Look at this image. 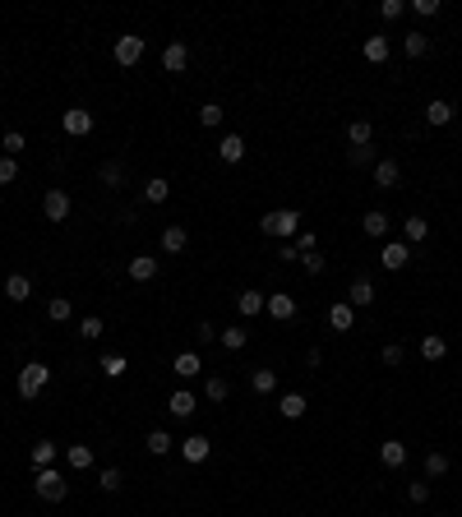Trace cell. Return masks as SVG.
<instances>
[{
    "label": "cell",
    "mask_w": 462,
    "mask_h": 517,
    "mask_svg": "<svg viewBox=\"0 0 462 517\" xmlns=\"http://www.w3.org/2000/svg\"><path fill=\"white\" fill-rule=\"evenodd\" d=\"M250 388H254V393H263V397L278 393V374H273V369H254V374H250Z\"/></svg>",
    "instance_id": "obj_29"
},
{
    "label": "cell",
    "mask_w": 462,
    "mask_h": 517,
    "mask_svg": "<svg viewBox=\"0 0 462 517\" xmlns=\"http://www.w3.org/2000/svg\"><path fill=\"white\" fill-rule=\"evenodd\" d=\"M102 328H106L102 319H97V314H88V319H84V328H79V333H84V342H97V337H102Z\"/></svg>",
    "instance_id": "obj_44"
},
{
    "label": "cell",
    "mask_w": 462,
    "mask_h": 517,
    "mask_svg": "<svg viewBox=\"0 0 462 517\" xmlns=\"http://www.w3.org/2000/svg\"><path fill=\"white\" fill-rule=\"evenodd\" d=\"M166 411L181 416V421H190V416H194V393H190V388H176L171 402H166Z\"/></svg>",
    "instance_id": "obj_19"
},
{
    "label": "cell",
    "mask_w": 462,
    "mask_h": 517,
    "mask_svg": "<svg viewBox=\"0 0 462 517\" xmlns=\"http://www.w3.org/2000/svg\"><path fill=\"white\" fill-rule=\"evenodd\" d=\"M426 121H430V125H448V121H453V102H444V97H435V102L426 106Z\"/></svg>",
    "instance_id": "obj_28"
},
{
    "label": "cell",
    "mask_w": 462,
    "mask_h": 517,
    "mask_svg": "<svg viewBox=\"0 0 462 517\" xmlns=\"http://www.w3.org/2000/svg\"><path fill=\"white\" fill-rule=\"evenodd\" d=\"M407 14V0H384V5H379V19H402Z\"/></svg>",
    "instance_id": "obj_46"
},
{
    "label": "cell",
    "mask_w": 462,
    "mask_h": 517,
    "mask_svg": "<svg viewBox=\"0 0 462 517\" xmlns=\"http://www.w3.org/2000/svg\"><path fill=\"white\" fill-rule=\"evenodd\" d=\"M199 369H204V360L194 356V351H181V356L171 360V374H176V379H194Z\"/></svg>",
    "instance_id": "obj_20"
},
{
    "label": "cell",
    "mask_w": 462,
    "mask_h": 517,
    "mask_svg": "<svg viewBox=\"0 0 462 517\" xmlns=\"http://www.w3.org/2000/svg\"><path fill=\"white\" fill-rule=\"evenodd\" d=\"M347 162H351V167H370V162H375V148H351Z\"/></svg>",
    "instance_id": "obj_49"
},
{
    "label": "cell",
    "mask_w": 462,
    "mask_h": 517,
    "mask_svg": "<svg viewBox=\"0 0 462 517\" xmlns=\"http://www.w3.org/2000/svg\"><path fill=\"white\" fill-rule=\"evenodd\" d=\"M361 231H366L370 240H384L388 236V213L384 208H370L366 217H361Z\"/></svg>",
    "instance_id": "obj_15"
},
{
    "label": "cell",
    "mask_w": 462,
    "mask_h": 517,
    "mask_svg": "<svg viewBox=\"0 0 462 517\" xmlns=\"http://www.w3.org/2000/svg\"><path fill=\"white\" fill-rule=\"evenodd\" d=\"M263 309H268V319H278V324H291V319H296V296H282V291H273Z\"/></svg>",
    "instance_id": "obj_10"
},
{
    "label": "cell",
    "mask_w": 462,
    "mask_h": 517,
    "mask_svg": "<svg viewBox=\"0 0 462 517\" xmlns=\"http://www.w3.org/2000/svg\"><path fill=\"white\" fill-rule=\"evenodd\" d=\"M5 296L14 300V305H24V300L33 296V282H28L24 272H9V277H5Z\"/></svg>",
    "instance_id": "obj_16"
},
{
    "label": "cell",
    "mask_w": 462,
    "mask_h": 517,
    "mask_svg": "<svg viewBox=\"0 0 462 517\" xmlns=\"http://www.w3.org/2000/svg\"><path fill=\"white\" fill-rule=\"evenodd\" d=\"M407 499H411V503H426V499H430V485H426V481H411V485H407Z\"/></svg>",
    "instance_id": "obj_50"
},
{
    "label": "cell",
    "mask_w": 462,
    "mask_h": 517,
    "mask_svg": "<svg viewBox=\"0 0 462 517\" xmlns=\"http://www.w3.org/2000/svg\"><path fill=\"white\" fill-rule=\"evenodd\" d=\"M33 494H37L42 503H61L65 494H70V485H65V476H61V471L42 466V471H37V481H33Z\"/></svg>",
    "instance_id": "obj_3"
},
{
    "label": "cell",
    "mask_w": 462,
    "mask_h": 517,
    "mask_svg": "<svg viewBox=\"0 0 462 517\" xmlns=\"http://www.w3.org/2000/svg\"><path fill=\"white\" fill-rule=\"evenodd\" d=\"M388 51H393L388 37H366V46H361V56H366L370 65H384V61H388Z\"/></svg>",
    "instance_id": "obj_23"
},
{
    "label": "cell",
    "mask_w": 462,
    "mask_h": 517,
    "mask_svg": "<svg viewBox=\"0 0 462 517\" xmlns=\"http://www.w3.org/2000/svg\"><path fill=\"white\" fill-rule=\"evenodd\" d=\"M426 476H430V481L448 476V457H444V453H430V457H426Z\"/></svg>",
    "instance_id": "obj_39"
},
{
    "label": "cell",
    "mask_w": 462,
    "mask_h": 517,
    "mask_svg": "<svg viewBox=\"0 0 462 517\" xmlns=\"http://www.w3.org/2000/svg\"><path fill=\"white\" fill-rule=\"evenodd\" d=\"M209 453H213V444L204 434H190V439H181V457L190 466H199V462H209Z\"/></svg>",
    "instance_id": "obj_9"
},
{
    "label": "cell",
    "mask_w": 462,
    "mask_h": 517,
    "mask_svg": "<svg viewBox=\"0 0 462 517\" xmlns=\"http://www.w3.org/2000/svg\"><path fill=\"white\" fill-rule=\"evenodd\" d=\"M426 236H430V222L411 213V217L402 222V240H407V245H421V240H426Z\"/></svg>",
    "instance_id": "obj_22"
},
{
    "label": "cell",
    "mask_w": 462,
    "mask_h": 517,
    "mask_svg": "<svg viewBox=\"0 0 462 517\" xmlns=\"http://www.w3.org/2000/svg\"><path fill=\"white\" fill-rule=\"evenodd\" d=\"M65 134H74V139H88L93 134V111H84V106H70V111L61 116Z\"/></svg>",
    "instance_id": "obj_5"
},
{
    "label": "cell",
    "mask_w": 462,
    "mask_h": 517,
    "mask_svg": "<svg viewBox=\"0 0 462 517\" xmlns=\"http://www.w3.org/2000/svg\"><path fill=\"white\" fill-rule=\"evenodd\" d=\"M218 342L227 347V351H241L245 342H250V333H245V328H222V333H218Z\"/></svg>",
    "instance_id": "obj_37"
},
{
    "label": "cell",
    "mask_w": 462,
    "mask_h": 517,
    "mask_svg": "<svg viewBox=\"0 0 462 517\" xmlns=\"http://www.w3.org/2000/svg\"><path fill=\"white\" fill-rule=\"evenodd\" d=\"M278 259H282V263H296L301 255H296V245H287V240H282V250H278Z\"/></svg>",
    "instance_id": "obj_54"
},
{
    "label": "cell",
    "mask_w": 462,
    "mask_h": 517,
    "mask_svg": "<svg viewBox=\"0 0 462 517\" xmlns=\"http://www.w3.org/2000/svg\"><path fill=\"white\" fill-rule=\"evenodd\" d=\"M65 462H70L74 471H88V466H93V448L88 444H70L65 448Z\"/></svg>",
    "instance_id": "obj_27"
},
{
    "label": "cell",
    "mask_w": 462,
    "mask_h": 517,
    "mask_svg": "<svg viewBox=\"0 0 462 517\" xmlns=\"http://www.w3.org/2000/svg\"><path fill=\"white\" fill-rule=\"evenodd\" d=\"M144 61V37H134V33H125V37H116V65H139Z\"/></svg>",
    "instance_id": "obj_4"
},
{
    "label": "cell",
    "mask_w": 462,
    "mask_h": 517,
    "mask_svg": "<svg viewBox=\"0 0 462 517\" xmlns=\"http://www.w3.org/2000/svg\"><path fill=\"white\" fill-rule=\"evenodd\" d=\"M24 130H5V158H14V153H24Z\"/></svg>",
    "instance_id": "obj_45"
},
{
    "label": "cell",
    "mask_w": 462,
    "mask_h": 517,
    "mask_svg": "<svg viewBox=\"0 0 462 517\" xmlns=\"http://www.w3.org/2000/svg\"><path fill=\"white\" fill-rule=\"evenodd\" d=\"M97 369H102L106 379H125V369H130V360H125V356H116V351H106V356L97 360Z\"/></svg>",
    "instance_id": "obj_26"
},
{
    "label": "cell",
    "mask_w": 462,
    "mask_h": 517,
    "mask_svg": "<svg viewBox=\"0 0 462 517\" xmlns=\"http://www.w3.org/2000/svg\"><path fill=\"white\" fill-rule=\"evenodd\" d=\"M398 180H402V167L393 158H379L375 162V185L379 190H398Z\"/></svg>",
    "instance_id": "obj_13"
},
{
    "label": "cell",
    "mask_w": 462,
    "mask_h": 517,
    "mask_svg": "<svg viewBox=\"0 0 462 517\" xmlns=\"http://www.w3.org/2000/svg\"><path fill=\"white\" fill-rule=\"evenodd\" d=\"M328 324H333V333H351L356 328V309L347 300H338V305H328Z\"/></svg>",
    "instance_id": "obj_12"
},
{
    "label": "cell",
    "mask_w": 462,
    "mask_h": 517,
    "mask_svg": "<svg viewBox=\"0 0 462 517\" xmlns=\"http://www.w3.org/2000/svg\"><path fill=\"white\" fill-rule=\"evenodd\" d=\"M42 213H46V222H65V217H70V194H65V190H46Z\"/></svg>",
    "instance_id": "obj_8"
},
{
    "label": "cell",
    "mask_w": 462,
    "mask_h": 517,
    "mask_svg": "<svg viewBox=\"0 0 462 517\" xmlns=\"http://www.w3.org/2000/svg\"><path fill=\"white\" fill-rule=\"evenodd\" d=\"M185 245H190V231H185V227H166L162 231V250H166V255H181Z\"/></svg>",
    "instance_id": "obj_25"
},
{
    "label": "cell",
    "mask_w": 462,
    "mask_h": 517,
    "mask_svg": "<svg viewBox=\"0 0 462 517\" xmlns=\"http://www.w3.org/2000/svg\"><path fill=\"white\" fill-rule=\"evenodd\" d=\"M56 453H61V448H56L51 439H42V444H33V466H37V471H42V466H51V462H56Z\"/></svg>",
    "instance_id": "obj_34"
},
{
    "label": "cell",
    "mask_w": 462,
    "mask_h": 517,
    "mask_svg": "<svg viewBox=\"0 0 462 517\" xmlns=\"http://www.w3.org/2000/svg\"><path fill=\"white\" fill-rule=\"evenodd\" d=\"M347 143L351 148H370V143H375V125L370 121H351L347 125Z\"/></svg>",
    "instance_id": "obj_18"
},
{
    "label": "cell",
    "mask_w": 462,
    "mask_h": 517,
    "mask_svg": "<svg viewBox=\"0 0 462 517\" xmlns=\"http://www.w3.org/2000/svg\"><path fill=\"white\" fill-rule=\"evenodd\" d=\"M102 185H125V162H102Z\"/></svg>",
    "instance_id": "obj_38"
},
{
    "label": "cell",
    "mask_w": 462,
    "mask_h": 517,
    "mask_svg": "<svg viewBox=\"0 0 462 517\" xmlns=\"http://www.w3.org/2000/svg\"><path fill=\"white\" fill-rule=\"evenodd\" d=\"M301 263H306L310 277H319V272H323V255H319V250H314V255H301Z\"/></svg>",
    "instance_id": "obj_52"
},
{
    "label": "cell",
    "mask_w": 462,
    "mask_h": 517,
    "mask_svg": "<svg viewBox=\"0 0 462 517\" xmlns=\"http://www.w3.org/2000/svg\"><path fill=\"white\" fill-rule=\"evenodd\" d=\"M97 485H102L106 494H116V490H121L125 481H121V471H116V466H102V476H97Z\"/></svg>",
    "instance_id": "obj_41"
},
{
    "label": "cell",
    "mask_w": 462,
    "mask_h": 517,
    "mask_svg": "<svg viewBox=\"0 0 462 517\" xmlns=\"http://www.w3.org/2000/svg\"><path fill=\"white\" fill-rule=\"evenodd\" d=\"M194 337H199V342H213V337H218V328H213V324H209V319H204V324H199V328H194Z\"/></svg>",
    "instance_id": "obj_53"
},
{
    "label": "cell",
    "mask_w": 462,
    "mask_h": 517,
    "mask_svg": "<svg viewBox=\"0 0 462 517\" xmlns=\"http://www.w3.org/2000/svg\"><path fill=\"white\" fill-rule=\"evenodd\" d=\"M402 51H407L411 61H421V56L430 51V37L426 33H407V37H402Z\"/></svg>",
    "instance_id": "obj_31"
},
{
    "label": "cell",
    "mask_w": 462,
    "mask_h": 517,
    "mask_svg": "<svg viewBox=\"0 0 462 517\" xmlns=\"http://www.w3.org/2000/svg\"><path fill=\"white\" fill-rule=\"evenodd\" d=\"M222 116H227V111H222L218 102H204V106H199V121L209 125V130H213V125H222Z\"/></svg>",
    "instance_id": "obj_43"
},
{
    "label": "cell",
    "mask_w": 462,
    "mask_h": 517,
    "mask_svg": "<svg viewBox=\"0 0 462 517\" xmlns=\"http://www.w3.org/2000/svg\"><path fill=\"white\" fill-rule=\"evenodd\" d=\"M263 305H268V296H263V291H241V296H236V309H241L245 319L263 314Z\"/></svg>",
    "instance_id": "obj_17"
},
{
    "label": "cell",
    "mask_w": 462,
    "mask_h": 517,
    "mask_svg": "<svg viewBox=\"0 0 462 517\" xmlns=\"http://www.w3.org/2000/svg\"><path fill=\"white\" fill-rule=\"evenodd\" d=\"M166 194H171V185H166L162 175H153V180L144 185V203H166Z\"/></svg>",
    "instance_id": "obj_35"
},
{
    "label": "cell",
    "mask_w": 462,
    "mask_h": 517,
    "mask_svg": "<svg viewBox=\"0 0 462 517\" xmlns=\"http://www.w3.org/2000/svg\"><path fill=\"white\" fill-rule=\"evenodd\" d=\"M278 411L287 416V421H301V416H306V397H301V393H287V397L278 402Z\"/></svg>",
    "instance_id": "obj_33"
},
{
    "label": "cell",
    "mask_w": 462,
    "mask_h": 517,
    "mask_svg": "<svg viewBox=\"0 0 462 517\" xmlns=\"http://www.w3.org/2000/svg\"><path fill=\"white\" fill-rule=\"evenodd\" d=\"M379 462H384L388 471H398V466L407 462V444H402V439H384V444H379Z\"/></svg>",
    "instance_id": "obj_14"
},
{
    "label": "cell",
    "mask_w": 462,
    "mask_h": 517,
    "mask_svg": "<svg viewBox=\"0 0 462 517\" xmlns=\"http://www.w3.org/2000/svg\"><path fill=\"white\" fill-rule=\"evenodd\" d=\"M301 222H306V217H301L296 208H278V213H263L259 231H263V236H278V240H296Z\"/></svg>",
    "instance_id": "obj_1"
},
{
    "label": "cell",
    "mask_w": 462,
    "mask_h": 517,
    "mask_svg": "<svg viewBox=\"0 0 462 517\" xmlns=\"http://www.w3.org/2000/svg\"><path fill=\"white\" fill-rule=\"evenodd\" d=\"M411 9H416L421 19H435L439 14V0H411Z\"/></svg>",
    "instance_id": "obj_51"
},
{
    "label": "cell",
    "mask_w": 462,
    "mask_h": 517,
    "mask_svg": "<svg viewBox=\"0 0 462 517\" xmlns=\"http://www.w3.org/2000/svg\"><path fill=\"white\" fill-rule=\"evenodd\" d=\"M144 448H149L153 457H162V453H171V448H176V439L166 434V430H153L149 439H144Z\"/></svg>",
    "instance_id": "obj_30"
},
{
    "label": "cell",
    "mask_w": 462,
    "mask_h": 517,
    "mask_svg": "<svg viewBox=\"0 0 462 517\" xmlns=\"http://www.w3.org/2000/svg\"><path fill=\"white\" fill-rule=\"evenodd\" d=\"M218 158L227 162V167H236V162L245 158V139H241V134H227V139L218 143Z\"/></svg>",
    "instance_id": "obj_21"
},
{
    "label": "cell",
    "mask_w": 462,
    "mask_h": 517,
    "mask_svg": "<svg viewBox=\"0 0 462 517\" xmlns=\"http://www.w3.org/2000/svg\"><path fill=\"white\" fill-rule=\"evenodd\" d=\"M185 65H190V46H185V42H171L162 51V70L166 74H185Z\"/></svg>",
    "instance_id": "obj_11"
},
{
    "label": "cell",
    "mask_w": 462,
    "mask_h": 517,
    "mask_svg": "<svg viewBox=\"0 0 462 517\" xmlns=\"http://www.w3.org/2000/svg\"><path fill=\"white\" fill-rule=\"evenodd\" d=\"M70 314H74V305L65 296H51V300H46V319H51V324H65Z\"/></svg>",
    "instance_id": "obj_32"
},
{
    "label": "cell",
    "mask_w": 462,
    "mask_h": 517,
    "mask_svg": "<svg viewBox=\"0 0 462 517\" xmlns=\"http://www.w3.org/2000/svg\"><path fill=\"white\" fill-rule=\"evenodd\" d=\"M306 365H310V369H319V365H323V351H319V347H310V351H306Z\"/></svg>",
    "instance_id": "obj_55"
},
{
    "label": "cell",
    "mask_w": 462,
    "mask_h": 517,
    "mask_svg": "<svg viewBox=\"0 0 462 517\" xmlns=\"http://www.w3.org/2000/svg\"><path fill=\"white\" fill-rule=\"evenodd\" d=\"M444 351H448V342L439 333H430V337H421V356L426 360H444Z\"/></svg>",
    "instance_id": "obj_36"
},
{
    "label": "cell",
    "mask_w": 462,
    "mask_h": 517,
    "mask_svg": "<svg viewBox=\"0 0 462 517\" xmlns=\"http://www.w3.org/2000/svg\"><path fill=\"white\" fill-rule=\"evenodd\" d=\"M46 384H51V369H46L42 360H28V365L19 369V397H24V402H37V397L46 393Z\"/></svg>",
    "instance_id": "obj_2"
},
{
    "label": "cell",
    "mask_w": 462,
    "mask_h": 517,
    "mask_svg": "<svg viewBox=\"0 0 462 517\" xmlns=\"http://www.w3.org/2000/svg\"><path fill=\"white\" fill-rule=\"evenodd\" d=\"M407 259H411V245H407V240H388L384 255H379V263H384L388 272H402V268H407Z\"/></svg>",
    "instance_id": "obj_7"
},
{
    "label": "cell",
    "mask_w": 462,
    "mask_h": 517,
    "mask_svg": "<svg viewBox=\"0 0 462 517\" xmlns=\"http://www.w3.org/2000/svg\"><path fill=\"white\" fill-rule=\"evenodd\" d=\"M379 360H384L388 369H398V365H402V347H398V342H388L384 351H379Z\"/></svg>",
    "instance_id": "obj_48"
},
{
    "label": "cell",
    "mask_w": 462,
    "mask_h": 517,
    "mask_svg": "<svg viewBox=\"0 0 462 517\" xmlns=\"http://www.w3.org/2000/svg\"><path fill=\"white\" fill-rule=\"evenodd\" d=\"M19 180V162L14 158H0V185H14Z\"/></svg>",
    "instance_id": "obj_47"
},
{
    "label": "cell",
    "mask_w": 462,
    "mask_h": 517,
    "mask_svg": "<svg viewBox=\"0 0 462 517\" xmlns=\"http://www.w3.org/2000/svg\"><path fill=\"white\" fill-rule=\"evenodd\" d=\"M130 277H134V282H153V277H157V259H153V255H134V259H130Z\"/></svg>",
    "instance_id": "obj_24"
},
{
    "label": "cell",
    "mask_w": 462,
    "mask_h": 517,
    "mask_svg": "<svg viewBox=\"0 0 462 517\" xmlns=\"http://www.w3.org/2000/svg\"><path fill=\"white\" fill-rule=\"evenodd\" d=\"M204 393H209V402H227V393H231V388H227V379H218V374H213L209 384H204Z\"/></svg>",
    "instance_id": "obj_40"
},
{
    "label": "cell",
    "mask_w": 462,
    "mask_h": 517,
    "mask_svg": "<svg viewBox=\"0 0 462 517\" xmlns=\"http://www.w3.org/2000/svg\"><path fill=\"white\" fill-rule=\"evenodd\" d=\"M375 296H379L375 282H370V277H356V282H351V291H347V305L351 309H370V305H375Z\"/></svg>",
    "instance_id": "obj_6"
},
{
    "label": "cell",
    "mask_w": 462,
    "mask_h": 517,
    "mask_svg": "<svg viewBox=\"0 0 462 517\" xmlns=\"http://www.w3.org/2000/svg\"><path fill=\"white\" fill-rule=\"evenodd\" d=\"M291 245H296V255H314V250H319V236H314V231H296Z\"/></svg>",
    "instance_id": "obj_42"
}]
</instances>
